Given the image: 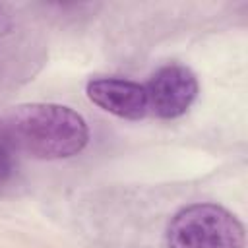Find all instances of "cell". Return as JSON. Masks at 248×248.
Here are the masks:
<instances>
[{"label":"cell","mask_w":248,"mask_h":248,"mask_svg":"<svg viewBox=\"0 0 248 248\" xmlns=\"http://www.w3.org/2000/svg\"><path fill=\"white\" fill-rule=\"evenodd\" d=\"M169 248H242L244 227L225 207L194 203L180 209L167 229Z\"/></svg>","instance_id":"7a4b0ae2"},{"label":"cell","mask_w":248,"mask_h":248,"mask_svg":"<svg viewBox=\"0 0 248 248\" xmlns=\"http://www.w3.org/2000/svg\"><path fill=\"white\" fill-rule=\"evenodd\" d=\"M2 120L19 153L35 159H68L78 155L89 141L83 116L64 105H21Z\"/></svg>","instance_id":"6da1fadb"},{"label":"cell","mask_w":248,"mask_h":248,"mask_svg":"<svg viewBox=\"0 0 248 248\" xmlns=\"http://www.w3.org/2000/svg\"><path fill=\"white\" fill-rule=\"evenodd\" d=\"M147 108L159 118L182 116L198 97V79L194 72L182 64H165L143 85Z\"/></svg>","instance_id":"3957f363"},{"label":"cell","mask_w":248,"mask_h":248,"mask_svg":"<svg viewBox=\"0 0 248 248\" xmlns=\"http://www.w3.org/2000/svg\"><path fill=\"white\" fill-rule=\"evenodd\" d=\"M19 149L16 147L4 120H0V188L6 186L17 170Z\"/></svg>","instance_id":"5b68a950"},{"label":"cell","mask_w":248,"mask_h":248,"mask_svg":"<svg viewBox=\"0 0 248 248\" xmlns=\"http://www.w3.org/2000/svg\"><path fill=\"white\" fill-rule=\"evenodd\" d=\"M85 91L97 107L118 118L140 120L149 112L145 87L138 81L124 78H95L87 83Z\"/></svg>","instance_id":"277c9868"},{"label":"cell","mask_w":248,"mask_h":248,"mask_svg":"<svg viewBox=\"0 0 248 248\" xmlns=\"http://www.w3.org/2000/svg\"><path fill=\"white\" fill-rule=\"evenodd\" d=\"M14 27V21H12V16L0 6V37L2 35H8Z\"/></svg>","instance_id":"8992f818"}]
</instances>
